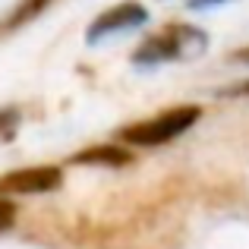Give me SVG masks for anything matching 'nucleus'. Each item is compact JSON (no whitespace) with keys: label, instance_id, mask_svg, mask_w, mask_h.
<instances>
[{"label":"nucleus","instance_id":"nucleus-1","mask_svg":"<svg viewBox=\"0 0 249 249\" xmlns=\"http://www.w3.org/2000/svg\"><path fill=\"white\" fill-rule=\"evenodd\" d=\"M202 117V110L196 104H183V107H174V110H164V114L152 117V120H142V123H133V126L120 129V139L129 142V145H164V142L177 139L180 133H186L196 120Z\"/></svg>","mask_w":249,"mask_h":249},{"label":"nucleus","instance_id":"nucleus-2","mask_svg":"<svg viewBox=\"0 0 249 249\" xmlns=\"http://www.w3.org/2000/svg\"><path fill=\"white\" fill-rule=\"evenodd\" d=\"M205 51V32L189 29V25H167L158 35H152L148 41H142V48L136 51V63H158L170 60V57H193Z\"/></svg>","mask_w":249,"mask_h":249},{"label":"nucleus","instance_id":"nucleus-3","mask_svg":"<svg viewBox=\"0 0 249 249\" xmlns=\"http://www.w3.org/2000/svg\"><path fill=\"white\" fill-rule=\"evenodd\" d=\"M57 186H60L57 167H25L0 177V196H35V193H51Z\"/></svg>","mask_w":249,"mask_h":249},{"label":"nucleus","instance_id":"nucleus-4","mask_svg":"<svg viewBox=\"0 0 249 249\" xmlns=\"http://www.w3.org/2000/svg\"><path fill=\"white\" fill-rule=\"evenodd\" d=\"M145 10L139 3H120L114 10H107L104 16H98L89 29V41H98L101 35H110V32H120V29H129V25H142L145 22Z\"/></svg>","mask_w":249,"mask_h":249},{"label":"nucleus","instance_id":"nucleus-5","mask_svg":"<svg viewBox=\"0 0 249 249\" xmlns=\"http://www.w3.org/2000/svg\"><path fill=\"white\" fill-rule=\"evenodd\" d=\"M76 164H110V167H120L129 161V155L123 152L120 145H91L85 148V152L76 155Z\"/></svg>","mask_w":249,"mask_h":249},{"label":"nucleus","instance_id":"nucleus-6","mask_svg":"<svg viewBox=\"0 0 249 249\" xmlns=\"http://www.w3.org/2000/svg\"><path fill=\"white\" fill-rule=\"evenodd\" d=\"M13 218H16V208H13L10 202L0 199V231H6V227L13 224Z\"/></svg>","mask_w":249,"mask_h":249},{"label":"nucleus","instance_id":"nucleus-7","mask_svg":"<svg viewBox=\"0 0 249 249\" xmlns=\"http://www.w3.org/2000/svg\"><path fill=\"white\" fill-rule=\"evenodd\" d=\"M212 3H221V0H193V6H212Z\"/></svg>","mask_w":249,"mask_h":249},{"label":"nucleus","instance_id":"nucleus-8","mask_svg":"<svg viewBox=\"0 0 249 249\" xmlns=\"http://www.w3.org/2000/svg\"><path fill=\"white\" fill-rule=\"evenodd\" d=\"M44 3H48V0H32V6H29V13H32V10H41V6H44Z\"/></svg>","mask_w":249,"mask_h":249},{"label":"nucleus","instance_id":"nucleus-9","mask_svg":"<svg viewBox=\"0 0 249 249\" xmlns=\"http://www.w3.org/2000/svg\"><path fill=\"white\" fill-rule=\"evenodd\" d=\"M233 91H237V95H243V91H249V82H246V85H240V89H233Z\"/></svg>","mask_w":249,"mask_h":249},{"label":"nucleus","instance_id":"nucleus-10","mask_svg":"<svg viewBox=\"0 0 249 249\" xmlns=\"http://www.w3.org/2000/svg\"><path fill=\"white\" fill-rule=\"evenodd\" d=\"M237 57H243V60H249V48H246V51H240V54H237Z\"/></svg>","mask_w":249,"mask_h":249}]
</instances>
